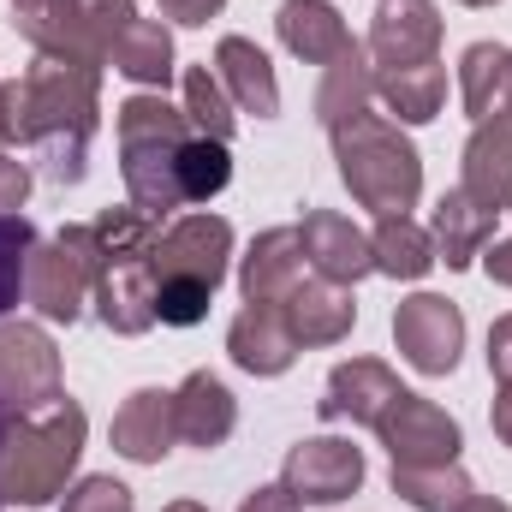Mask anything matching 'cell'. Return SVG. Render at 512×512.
<instances>
[{
  "label": "cell",
  "mask_w": 512,
  "mask_h": 512,
  "mask_svg": "<svg viewBox=\"0 0 512 512\" xmlns=\"http://www.w3.org/2000/svg\"><path fill=\"white\" fill-rule=\"evenodd\" d=\"M304 274H310V256H304L298 227H268V233H256V245L245 251L239 292H245V304H280Z\"/></svg>",
  "instance_id": "cell-18"
},
{
  "label": "cell",
  "mask_w": 512,
  "mask_h": 512,
  "mask_svg": "<svg viewBox=\"0 0 512 512\" xmlns=\"http://www.w3.org/2000/svg\"><path fill=\"white\" fill-rule=\"evenodd\" d=\"M465 6H495V0H465Z\"/></svg>",
  "instance_id": "cell-45"
},
{
  "label": "cell",
  "mask_w": 512,
  "mask_h": 512,
  "mask_svg": "<svg viewBox=\"0 0 512 512\" xmlns=\"http://www.w3.org/2000/svg\"><path fill=\"white\" fill-rule=\"evenodd\" d=\"M108 66L131 84H143V90H167L173 84V36H167V24L161 18H131L120 30V42H114V54H108Z\"/></svg>",
  "instance_id": "cell-27"
},
{
  "label": "cell",
  "mask_w": 512,
  "mask_h": 512,
  "mask_svg": "<svg viewBox=\"0 0 512 512\" xmlns=\"http://www.w3.org/2000/svg\"><path fill=\"white\" fill-rule=\"evenodd\" d=\"M36 251V233H30V221L24 215H0V316L18 304V292H24V262Z\"/></svg>",
  "instance_id": "cell-33"
},
{
  "label": "cell",
  "mask_w": 512,
  "mask_h": 512,
  "mask_svg": "<svg viewBox=\"0 0 512 512\" xmlns=\"http://www.w3.org/2000/svg\"><path fill=\"white\" fill-rule=\"evenodd\" d=\"M60 512H131V489L120 477H84L78 489H66Z\"/></svg>",
  "instance_id": "cell-35"
},
{
  "label": "cell",
  "mask_w": 512,
  "mask_h": 512,
  "mask_svg": "<svg viewBox=\"0 0 512 512\" xmlns=\"http://www.w3.org/2000/svg\"><path fill=\"white\" fill-rule=\"evenodd\" d=\"M215 78L227 90V102L239 114H256V120H274L280 114V84H274V66L268 54L256 48L251 36H221L215 48Z\"/></svg>",
  "instance_id": "cell-20"
},
{
  "label": "cell",
  "mask_w": 512,
  "mask_h": 512,
  "mask_svg": "<svg viewBox=\"0 0 512 512\" xmlns=\"http://www.w3.org/2000/svg\"><path fill=\"white\" fill-rule=\"evenodd\" d=\"M137 18V0H48L42 30L30 36L36 54H72L90 66H108L120 30Z\"/></svg>",
  "instance_id": "cell-8"
},
{
  "label": "cell",
  "mask_w": 512,
  "mask_h": 512,
  "mask_svg": "<svg viewBox=\"0 0 512 512\" xmlns=\"http://www.w3.org/2000/svg\"><path fill=\"white\" fill-rule=\"evenodd\" d=\"M370 256H376V274L387 280H423L435 268V239L411 215H382L370 233Z\"/></svg>",
  "instance_id": "cell-29"
},
{
  "label": "cell",
  "mask_w": 512,
  "mask_h": 512,
  "mask_svg": "<svg viewBox=\"0 0 512 512\" xmlns=\"http://www.w3.org/2000/svg\"><path fill=\"white\" fill-rule=\"evenodd\" d=\"M24 197H30V167L18 161V149L0 143V215H18Z\"/></svg>",
  "instance_id": "cell-36"
},
{
  "label": "cell",
  "mask_w": 512,
  "mask_h": 512,
  "mask_svg": "<svg viewBox=\"0 0 512 512\" xmlns=\"http://www.w3.org/2000/svg\"><path fill=\"white\" fill-rule=\"evenodd\" d=\"M66 399L60 387V352L36 322L0 328V417H36Z\"/></svg>",
  "instance_id": "cell-7"
},
{
  "label": "cell",
  "mask_w": 512,
  "mask_h": 512,
  "mask_svg": "<svg viewBox=\"0 0 512 512\" xmlns=\"http://www.w3.org/2000/svg\"><path fill=\"white\" fill-rule=\"evenodd\" d=\"M507 120H512V102H507Z\"/></svg>",
  "instance_id": "cell-46"
},
{
  "label": "cell",
  "mask_w": 512,
  "mask_h": 512,
  "mask_svg": "<svg viewBox=\"0 0 512 512\" xmlns=\"http://www.w3.org/2000/svg\"><path fill=\"white\" fill-rule=\"evenodd\" d=\"M441 48V12L435 0H376V18H370V66L376 72H399V66H423L435 60Z\"/></svg>",
  "instance_id": "cell-13"
},
{
  "label": "cell",
  "mask_w": 512,
  "mask_h": 512,
  "mask_svg": "<svg viewBox=\"0 0 512 512\" xmlns=\"http://www.w3.org/2000/svg\"><path fill=\"white\" fill-rule=\"evenodd\" d=\"M179 90H185V120H191L197 137L233 143V131H239V108L227 102V90H221V78H215L209 66H185V72H179Z\"/></svg>",
  "instance_id": "cell-31"
},
{
  "label": "cell",
  "mask_w": 512,
  "mask_h": 512,
  "mask_svg": "<svg viewBox=\"0 0 512 512\" xmlns=\"http://www.w3.org/2000/svg\"><path fill=\"white\" fill-rule=\"evenodd\" d=\"M96 239V310L114 334H149L155 328V239L161 221H149L143 209H108L90 221Z\"/></svg>",
  "instance_id": "cell-4"
},
{
  "label": "cell",
  "mask_w": 512,
  "mask_h": 512,
  "mask_svg": "<svg viewBox=\"0 0 512 512\" xmlns=\"http://www.w3.org/2000/svg\"><path fill=\"white\" fill-rule=\"evenodd\" d=\"M24 298L48 322H78L84 298H96V239H90V221H78V227H66L54 239H36V251L24 262Z\"/></svg>",
  "instance_id": "cell-6"
},
{
  "label": "cell",
  "mask_w": 512,
  "mask_h": 512,
  "mask_svg": "<svg viewBox=\"0 0 512 512\" xmlns=\"http://www.w3.org/2000/svg\"><path fill=\"white\" fill-rule=\"evenodd\" d=\"M453 512H512L507 501H495V495H471V501H459Z\"/></svg>",
  "instance_id": "cell-43"
},
{
  "label": "cell",
  "mask_w": 512,
  "mask_h": 512,
  "mask_svg": "<svg viewBox=\"0 0 512 512\" xmlns=\"http://www.w3.org/2000/svg\"><path fill=\"white\" fill-rule=\"evenodd\" d=\"M227 352H233V364L251 370V376H286L292 358H298V340L286 334V322H280L274 304H245L239 322L227 328Z\"/></svg>",
  "instance_id": "cell-23"
},
{
  "label": "cell",
  "mask_w": 512,
  "mask_h": 512,
  "mask_svg": "<svg viewBox=\"0 0 512 512\" xmlns=\"http://www.w3.org/2000/svg\"><path fill=\"white\" fill-rule=\"evenodd\" d=\"M197 131L185 120V108H173L161 90H137L120 102V173H126L131 209H143L149 221L185 209L179 191V155Z\"/></svg>",
  "instance_id": "cell-3"
},
{
  "label": "cell",
  "mask_w": 512,
  "mask_h": 512,
  "mask_svg": "<svg viewBox=\"0 0 512 512\" xmlns=\"http://www.w3.org/2000/svg\"><path fill=\"white\" fill-rule=\"evenodd\" d=\"M102 114V66L72 54H36V66L12 84H0V143L36 149L48 161V179L78 185L84 155Z\"/></svg>",
  "instance_id": "cell-1"
},
{
  "label": "cell",
  "mask_w": 512,
  "mask_h": 512,
  "mask_svg": "<svg viewBox=\"0 0 512 512\" xmlns=\"http://www.w3.org/2000/svg\"><path fill=\"white\" fill-rule=\"evenodd\" d=\"M173 423H179V441L215 453V447H227V435L239 429V405H233V393H227L221 376L191 370V376L179 382V393H173Z\"/></svg>",
  "instance_id": "cell-19"
},
{
  "label": "cell",
  "mask_w": 512,
  "mask_h": 512,
  "mask_svg": "<svg viewBox=\"0 0 512 512\" xmlns=\"http://www.w3.org/2000/svg\"><path fill=\"white\" fill-rule=\"evenodd\" d=\"M233 262V227L221 215H179L161 239H155V280H197V286H221Z\"/></svg>",
  "instance_id": "cell-12"
},
{
  "label": "cell",
  "mask_w": 512,
  "mask_h": 512,
  "mask_svg": "<svg viewBox=\"0 0 512 512\" xmlns=\"http://www.w3.org/2000/svg\"><path fill=\"white\" fill-rule=\"evenodd\" d=\"M161 512H209L203 501H173V507H161Z\"/></svg>",
  "instance_id": "cell-44"
},
{
  "label": "cell",
  "mask_w": 512,
  "mask_h": 512,
  "mask_svg": "<svg viewBox=\"0 0 512 512\" xmlns=\"http://www.w3.org/2000/svg\"><path fill=\"white\" fill-rule=\"evenodd\" d=\"M274 30H280L286 54H298V60H310V66H334V60L358 42V36L346 30V18H340L334 0H286V6L274 12Z\"/></svg>",
  "instance_id": "cell-21"
},
{
  "label": "cell",
  "mask_w": 512,
  "mask_h": 512,
  "mask_svg": "<svg viewBox=\"0 0 512 512\" xmlns=\"http://www.w3.org/2000/svg\"><path fill=\"white\" fill-rule=\"evenodd\" d=\"M221 6H227V0H161V12H167L173 24H209Z\"/></svg>",
  "instance_id": "cell-38"
},
{
  "label": "cell",
  "mask_w": 512,
  "mask_h": 512,
  "mask_svg": "<svg viewBox=\"0 0 512 512\" xmlns=\"http://www.w3.org/2000/svg\"><path fill=\"white\" fill-rule=\"evenodd\" d=\"M393 495L417 512H453L477 489H471V477L459 465H393Z\"/></svg>",
  "instance_id": "cell-30"
},
{
  "label": "cell",
  "mask_w": 512,
  "mask_h": 512,
  "mask_svg": "<svg viewBox=\"0 0 512 512\" xmlns=\"http://www.w3.org/2000/svg\"><path fill=\"white\" fill-rule=\"evenodd\" d=\"M42 12H48V0H12V24H18V36H24V42L42 30Z\"/></svg>",
  "instance_id": "cell-41"
},
{
  "label": "cell",
  "mask_w": 512,
  "mask_h": 512,
  "mask_svg": "<svg viewBox=\"0 0 512 512\" xmlns=\"http://www.w3.org/2000/svg\"><path fill=\"white\" fill-rule=\"evenodd\" d=\"M239 512H304V507H298L280 483H268V489H251V501H245Z\"/></svg>",
  "instance_id": "cell-39"
},
{
  "label": "cell",
  "mask_w": 512,
  "mask_h": 512,
  "mask_svg": "<svg viewBox=\"0 0 512 512\" xmlns=\"http://www.w3.org/2000/svg\"><path fill=\"white\" fill-rule=\"evenodd\" d=\"M465 197H477L483 209H512V120L495 114L471 131L465 143V179H459Z\"/></svg>",
  "instance_id": "cell-22"
},
{
  "label": "cell",
  "mask_w": 512,
  "mask_h": 512,
  "mask_svg": "<svg viewBox=\"0 0 512 512\" xmlns=\"http://www.w3.org/2000/svg\"><path fill=\"white\" fill-rule=\"evenodd\" d=\"M274 310H280L286 334L298 340V352H304V346H340V340L352 334V322H358L352 286H334V280H322L316 268H310Z\"/></svg>",
  "instance_id": "cell-14"
},
{
  "label": "cell",
  "mask_w": 512,
  "mask_h": 512,
  "mask_svg": "<svg viewBox=\"0 0 512 512\" xmlns=\"http://www.w3.org/2000/svg\"><path fill=\"white\" fill-rule=\"evenodd\" d=\"M334 161H340L346 191L376 215H405L423 197V155L382 114H358L334 126Z\"/></svg>",
  "instance_id": "cell-5"
},
{
  "label": "cell",
  "mask_w": 512,
  "mask_h": 512,
  "mask_svg": "<svg viewBox=\"0 0 512 512\" xmlns=\"http://www.w3.org/2000/svg\"><path fill=\"white\" fill-rule=\"evenodd\" d=\"M483 268H489L495 286H512V239H495V245L483 251Z\"/></svg>",
  "instance_id": "cell-40"
},
{
  "label": "cell",
  "mask_w": 512,
  "mask_h": 512,
  "mask_svg": "<svg viewBox=\"0 0 512 512\" xmlns=\"http://www.w3.org/2000/svg\"><path fill=\"white\" fill-rule=\"evenodd\" d=\"M227 179H233L227 143H215V137H191L185 155H179V191H185V203H209V197H221Z\"/></svg>",
  "instance_id": "cell-32"
},
{
  "label": "cell",
  "mask_w": 512,
  "mask_h": 512,
  "mask_svg": "<svg viewBox=\"0 0 512 512\" xmlns=\"http://www.w3.org/2000/svg\"><path fill=\"white\" fill-rule=\"evenodd\" d=\"M179 441L173 423V393L167 387H137L126 405L114 411V453L131 465H161Z\"/></svg>",
  "instance_id": "cell-17"
},
{
  "label": "cell",
  "mask_w": 512,
  "mask_h": 512,
  "mask_svg": "<svg viewBox=\"0 0 512 512\" xmlns=\"http://www.w3.org/2000/svg\"><path fill=\"white\" fill-rule=\"evenodd\" d=\"M489 370L512 382V316H501L495 328H489Z\"/></svg>",
  "instance_id": "cell-37"
},
{
  "label": "cell",
  "mask_w": 512,
  "mask_h": 512,
  "mask_svg": "<svg viewBox=\"0 0 512 512\" xmlns=\"http://www.w3.org/2000/svg\"><path fill=\"white\" fill-rule=\"evenodd\" d=\"M358 483H364V453L346 435H310L280 465V489L298 507H334V501L358 495Z\"/></svg>",
  "instance_id": "cell-10"
},
{
  "label": "cell",
  "mask_w": 512,
  "mask_h": 512,
  "mask_svg": "<svg viewBox=\"0 0 512 512\" xmlns=\"http://www.w3.org/2000/svg\"><path fill=\"white\" fill-rule=\"evenodd\" d=\"M399 393L405 387H399V376L387 370L382 358H352V364H340L328 376V393L316 399V411H322V423H370L376 429V417Z\"/></svg>",
  "instance_id": "cell-16"
},
{
  "label": "cell",
  "mask_w": 512,
  "mask_h": 512,
  "mask_svg": "<svg viewBox=\"0 0 512 512\" xmlns=\"http://www.w3.org/2000/svg\"><path fill=\"white\" fill-rule=\"evenodd\" d=\"M209 286H197V280H155V322H167V328H197L203 316H209Z\"/></svg>",
  "instance_id": "cell-34"
},
{
  "label": "cell",
  "mask_w": 512,
  "mask_h": 512,
  "mask_svg": "<svg viewBox=\"0 0 512 512\" xmlns=\"http://www.w3.org/2000/svg\"><path fill=\"white\" fill-rule=\"evenodd\" d=\"M376 96L387 102V114H399V126H429L447 102V66L423 60V66L376 72Z\"/></svg>",
  "instance_id": "cell-28"
},
{
  "label": "cell",
  "mask_w": 512,
  "mask_h": 512,
  "mask_svg": "<svg viewBox=\"0 0 512 512\" xmlns=\"http://www.w3.org/2000/svg\"><path fill=\"white\" fill-rule=\"evenodd\" d=\"M393 346L417 376H447L465 352V316L441 292H411L393 310Z\"/></svg>",
  "instance_id": "cell-9"
},
{
  "label": "cell",
  "mask_w": 512,
  "mask_h": 512,
  "mask_svg": "<svg viewBox=\"0 0 512 512\" xmlns=\"http://www.w3.org/2000/svg\"><path fill=\"white\" fill-rule=\"evenodd\" d=\"M459 96H465V114L483 126L495 114H507L512 102V48L507 42H471L465 60H459Z\"/></svg>",
  "instance_id": "cell-25"
},
{
  "label": "cell",
  "mask_w": 512,
  "mask_h": 512,
  "mask_svg": "<svg viewBox=\"0 0 512 512\" xmlns=\"http://www.w3.org/2000/svg\"><path fill=\"white\" fill-rule=\"evenodd\" d=\"M90 417L78 399H60L42 417L0 423V507H48L78 471Z\"/></svg>",
  "instance_id": "cell-2"
},
{
  "label": "cell",
  "mask_w": 512,
  "mask_h": 512,
  "mask_svg": "<svg viewBox=\"0 0 512 512\" xmlns=\"http://www.w3.org/2000/svg\"><path fill=\"white\" fill-rule=\"evenodd\" d=\"M376 435L393 453V465H459V447H465L459 423L423 393H399L376 417Z\"/></svg>",
  "instance_id": "cell-11"
},
{
  "label": "cell",
  "mask_w": 512,
  "mask_h": 512,
  "mask_svg": "<svg viewBox=\"0 0 512 512\" xmlns=\"http://www.w3.org/2000/svg\"><path fill=\"white\" fill-rule=\"evenodd\" d=\"M489 423H495V435L512 447V382H501V393H495V411H489Z\"/></svg>",
  "instance_id": "cell-42"
},
{
  "label": "cell",
  "mask_w": 512,
  "mask_h": 512,
  "mask_svg": "<svg viewBox=\"0 0 512 512\" xmlns=\"http://www.w3.org/2000/svg\"><path fill=\"white\" fill-rule=\"evenodd\" d=\"M495 209H483L477 197H465V191H447L441 203H435V262H447V268H471L477 256L495 245Z\"/></svg>",
  "instance_id": "cell-24"
},
{
  "label": "cell",
  "mask_w": 512,
  "mask_h": 512,
  "mask_svg": "<svg viewBox=\"0 0 512 512\" xmlns=\"http://www.w3.org/2000/svg\"><path fill=\"white\" fill-rule=\"evenodd\" d=\"M298 239H304L310 268H316L322 280H334V286H358L364 274H376L370 233H364V227H352V215L310 209V215H304V227H298Z\"/></svg>",
  "instance_id": "cell-15"
},
{
  "label": "cell",
  "mask_w": 512,
  "mask_h": 512,
  "mask_svg": "<svg viewBox=\"0 0 512 512\" xmlns=\"http://www.w3.org/2000/svg\"><path fill=\"white\" fill-rule=\"evenodd\" d=\"M370 102H376V66H370L364 42H352L328 66V78L316 90V120L334 131V126H346V120H358V114H370Z\"/></svg>",
  "instance_id": "cell-26"
}]
</instances>
